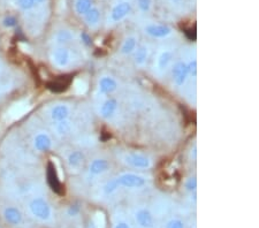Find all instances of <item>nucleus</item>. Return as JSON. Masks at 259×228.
I'll return each mask as SVG.
<instances>
[{"mask_svg":"<svg viewBox=\"0 0 259 228\" xmlns=\"http://www.w3.org/2000/svg\"><path fill=\"white\" fill-rule=\"evenodd\" d=\"M29 211L38 220L48 221L52 217V208L44 197H35L29 202Z\"/></svg>","mask_w":259,"mask_h":228,"instance_id":"f257e3e1","label":"nucleus"},{"mask_svg":"<svg viewBox=\"0 0 259 228\" xmlns=\"http://www.w3.org/2000/svg\"><path fill=\"white\" fill-rule=\"evenodd\" d=\"M51 60L58 68H66L72 60V53L66 46H55L51 51Z\"/></svg>","mask_w":259,"mask_h":228,"instance_id":"f03ea898","label":"nucleus"},{"mask_svg":"<svg viewBox=\"0 0 259 228\" xmlns=\"http://www.w3.org/2000/svg\"><path fill=\"white\" fill-rule=\"evenodd\" d=\"M115 180L118 187H125V188H141L146 184V179L141 175L134 174V173H125L118 177Z\"/></svg>","mask_w":259,"mask_h":228,"instance_id":"7ed1b4c3","label":"nucleus"},{"mask_svg":"<svg viewBox=\"0 0 259 228\" xmlns=\"http://www.w3.org/2000/svg\"><path fill=\"white\" fill-rule=\"evenodd\" d=\"M188 76H189V70H188L187 63L180 61V63L175 64L172 68V78L173 82L178 87H181L186 83Z\"/></svg>","mask_w":259,"mask_h":228,"instance_id":"20e7f679","label":"nucleus"},{"mask_svg":"<svg viewBox=\"0 0 259 228\" xmlns=\"http://www.w3.org/2000/svg\"><path fill=\"white\" fill-rule=\"evenodd\" d=\"M32 143L36 151H39V152H48V151L52 149V146H53L51 136L48 132L44 131L37 132L35 137H33Z\"/></svg>","mask_w":259,"mask_h":228,"instance_id":"39448f33","label":"nucleus"},{"mask_svg":"<svg viewBox=\"0 0 259 228\" xmlns=\"http://www.w3.org/2000/svg\"><path fill=\"white\" fill-rule=\"evenodd\" d=\"M126 163L134 168H149L151 160L141 153H129L126 156Z\"/></svg>","mask_w":259,"mask_h":228,"instance_id":"423d86ee","label":"nucleus"},{"mask_svg":"<svg viewBox=\"0 0 259 228\" xmlns=\"http://www.w3.org/2000/svg\"><path fill=\"white\" fill-rule=\"evenodd\" d=\"M48 182L54 193L59 194V195L64 193L63 184H61V181L59 180V178H58L55 166L52 164V163H49L48 165Z\"/></svg>","mask_w":259,"mask_h":228,"instance_id":"0eeeda50","label":"nucleus"},{"mask_svg":"<svg viewBox=\"0 0 259 228\" xmlns=\"http://www.w3.org/2000/svg\"><path fill=\"white\" fill-rule=\"evenodd\" d=\"M130 11L131 6L129 2H120V4L114 6L112 12H111V20H112L113 22H119V21L123 20V18L127 16V15L130 13Z\"/></svg>","mask_w":259,"mask_h":228,"instance_id":"6e6552de","label":"nucleus"},{"mask_svg":"<svg viewBox=\"0 0 259 228\" xmlns=\"http://www.w3.org/2000/svg\"><path fill=\"white\" fill-rule=\"evenodd\" d=\"M4 219L7 224L12 225V226H17L22 223L23 215L21 213V211L18 210L15 206H7L4 210Z\"/></svg>","mask_w":259,"mask_h":228,"instance_id":"1a4fd4ad","label":"nucleus"},{"mask_svg":"<svg viewBox=\"0 0 259 228\" xmlns=\"http://www.w3.org/2000/svg\"><path fill=\"white\" fill-rule=\"evenodd\" d=\"M50 118L55 123L66 121L69 118V107L64 104L54 105L50 111Z\"/></svg>","mask_w":259,"mask_h":228,"instance_id":"9d476101","label":"nucleus"},{"mask_svg":"<svg viewBox=\"0 0 259 228\" xmlns=\"http://www.w3.org/2000/svg\"><path fill=\"white\" fill-rule=\"evenodd\" d=\"M146 33L155 38H164V37L171 35L172 29L165 24H150V26L146 27Z\"/></svg>","mask_w":259,"mask_h":228,"instance_id":"9b49d317","label":"nucleus"},{"mask_svg":"<svg viewBox=\"0 0 259 228\" xmlns=\"http://www.w3.org/2000/svg\"><path fill=\"white\" fill-rule=\"evenodd\" d=\"M136 220L140 226L144 228H151L153 226V217L151 212L146 209H141L136 213Z\"/></svg>","mask_w":259,"mask_h":228,"instance_id":"f8f14e48","label":"nucleus"},{"mask_svg":"<svg viewBox=\"0 0 259 228\" xmlns=\"http://www.w3.org/2000/svg\"><path fill=\"white\" fill-rule=\"evenodd\" d=\"M118 88V83L110 76H104L99 81V90L101 94H112Z\"/></svg>","mask_w":259,"mask_h":228,"instance_id":"ddd939ff","label":"nucleus"},{"mask_svg":"<svg viewBox=\"0 0 259 228\" xmlns=\"http://www.w3.org/2000/svg\"><path fill=\"white\" fill-rule=\"evenodd\" d=\"M116 109H118V101H116V99H113V98H110V99H107L103 105H101L100 109L101 116L105 119L111 118V116L115 113Z\"/></svg>","mask_w":259,"mask_h":228,"instance_id":"4468645a","label":"nucleus"},{"mask_svg":"<svg viewBox=\"0 0 259 228\" xmlns=\"http://www.w3.org/2000/svg\"><path fill=\"white\" fill-rule=\"evenodd\" d=\"M110 167V164L107 160L105 159H95L94 162L90 164V167H89V171H90L91 174L94 175H99L104 172H106Z\"/></svg>","mask_w":259,"mask_h":228,"instance_id":"2eb2a0df","label":"nucleus"},{"mask_svg":"<svg viewBox=\"0 0 259 228\" xmlns=\"http://www.w3.org/2000/svg\"><path fill=\"white\" fill-rule=\"evenodd\" d=\"M173 54L171 51H162L160 52L158 58H157V68L159 70H165L171 64Z\"/></svg>","mask_w":259,"mask_h":228,"instance_id":"dca6fc26","label":"nucleus"},{"mask_svg":"<svg viewBox=\"0 0 259 228\" xmlns=\"http://www.w3.org/2000/svg\"><path fill=\"white\" fill-rule=\"evenodd\" d=\"M136 48H137L136 37L130 36L123 41L122 46H121V52L123 54H130V53H132V52H135Z\"/></svg>","mask_w":259,"mask_h":228,"instance_id":"f3484780","label":"nucleus"},{"mask_svg":"<svg viewBox=\"0 0 259 228\" xmlns=\"http://www.w3.org/2000/svg\"><path fill=\"white\" fill-rule=\"evenodd\" d=\"M147 55H149V50H147L146 46V45L138 46V48H136V50H135L134 54L135 63L137 65H143L147 59Z\"/></svg>","mask_w":259,"mask_h":228,"instance_id":"a211bd4d","label":"nucleus"},{"mask_svg":"<svg viewBox=\"0 0 259 228\" xmlns=\"http://www.w3.org/2000/svg\"><path fill=\"white\" fill-rule=\"evenodd\" d=\"M72 39L73 35L68 30H60V32L55 35V42H57L58 46H66V44H68Z\"/></svg>","mask_w":259,"mask_h":228,"instance_id":"6ab92c4d","label":"nucleus"},{"mask_svg":"<svg viewBox=\"0 0 259 228\" xmlns=\"http://www.w3.org/2000/svg\"><path fill=\"white\" fill-rule=\"evenodd\" d=\"M85 21L86 23L89 24V26L94 27L97 24L98 22H99V18H100V12L98 11V8H94L92 7L90 11L88 12L85 15Z\"/></svg>","mask_w":259,"mask_h":228,"instance_id":"aec40b11","label":"nucleus"},{"mask_svg":"<svg viewBox=\"0 0 259 228\" xmlns=\"http://www.w3.org/2000/svg\"><path fill=\"white\" fill-rule=\"evenodd\" d=\"M92 8L91 0H78L75 4V9L80 15H85Z\"/></svg>","mask_w":259,"mask_h":228,"instance_id":"412c9836","label":"nucleus"},{"mask_svg":"<svg viewBox=\"0 0 259 228\" xmlns=\"http://www.w3.org/2000/svg\"><path fill=\"white\" fill-rule=\"evenodd\" d=\"M83 163V155L79 151L72 152L68 157V164L72 168H78L82 165Z\"/></svg>","mask_w":259,"mask_h":228,"instance_id":"4be33fe9","label":"nucleus"},{"mask_svg":"<svg viewBox=\"0 0 259 228\" xmlns=\"http://www.w3.org/2000/svg\"><path fill=\"white\" fill-rule=\"evenodd\" d=\"M15 4H16L18 9L23 12L32 11V8H35L37 6L35 0H15Z\"/></svg>","mask_w":259,"mask_h":228,"instance_id":"5701e85b","label":"nucleus"},{"mask_svg":"<svg viewBox=\"0 0 259 228\" xmlns=\"http://www.w3.org/2000/svg\"><path fill=\"white\" fill-rule=\"evenodd\" d=\"M70 129H72V126H70V123L67 121H61V122H57L55 123V130L59 135H66L68 134L70 131Z\"/></svg>","mask_w":259,"mask_h":228,"instance_id":"b1692460","label":"nucleus"},{"mask_svg":"<svg viewBox=\"0 0 259 228\" xmlns=\"http://www.w3.org/2000/svg\"><path fill=\"white\" fill-rule=\"evenodd\" d=\"M137 4L141 11L147 12L150 11L151 5H152V0H137Z\"/></svg>","mask_w":259,"mask_h":228,"instance_id":"393cba45","label":"nucleus"},{"mask_svg":"<svg viewBox=\"0 0 259 228\" xmlns=\"http://www.w3.org/2000/svg\"><path fill=\"white\" fill-rule=\"evenodd\" d=\"M166 228H184V225H183V223H182L181 220L173 219L171 221H168Z\"/></svg>","mask_w":259,"mask_h":228,"instance_id":"a878e982","label":"nucleus"},{"mask_svg":"<svg viewBox=\"0 0 259 228\" xmlns=\"http://www.w3.org/2000/svg\"><path fill=\"white\" fill-rule=\"evenodd\" d=\"M188 65V70H189V75H193V76H196L197 74V63L196 60H193L190 61Z\"/></svg>","mask_w":259,"mask_h":228,"instance_id":"bb28decb","label":"nucleus"},{"mask_svg":"<svg viewBox=\"0 0 259 228\" xmlns=\"http://www.w3.org/2000/svg\"><path fill=\"white\" fill-rule=\"evenodd\" d=\"M4 22H5V26L13 27V26H15V24H16V20H15L13 16H8V17L5 18Z\"/></svg>","mask_w":259,"mask_h":228,"instance_id":"cd10ccee","label":"nucleus"},{"mask_svg":"<svg viewBox=\"0 0 259 228\" xmlns=\"http://www.w3.org/2000/svg\"><path fill=\"white\" fill-rule=\"evenodd\" d=\"M115 228H129V226L126 223H120L115 226Z\"/></svg>","mask_w":259,"mask_h":228,"instance_id":"c85d7f7f","label":"nucleus"},{"mask_svg":"<svg viewBox=\"0 0 259 228\" xmlns=\"http://www.w3.org/2000/svg\"><path fill=\"white\" fill-rule=\"evenodd\" d=\"M46 0H35V2H36V5H42L43 2H45Z\"/></svg>","mask_w":259,"mask_h":228,"instance_id":"c756f323","label":"nucleus"},{"mask_svg":"<svg viewBox=\"0 0 259 228\" xmlns=\"http://www.w3.org/2000/svg\"><path fill=\"white\" fill-rule=\"evenodd\" d=\"M0 74H1V61H0Z\"/></svg>","mask_w":259,"mask_h":228,"instance_id":"7c9ffc66","label":"nucleus"},{"mask_svg":"<svg viewBox=\"0 0 259 228\" xmlns=\"http://www.w3.org/2000/svg\"><path fill=\"white\" fill-rule=\"evenodd\" d=\"M172 1H175V2H177V1H178V0H172Z\"/></svg>","mask_w":259,"mask_h":228,"instance_id":"2f4dec72","label":"nucleus"}]
</instances>
